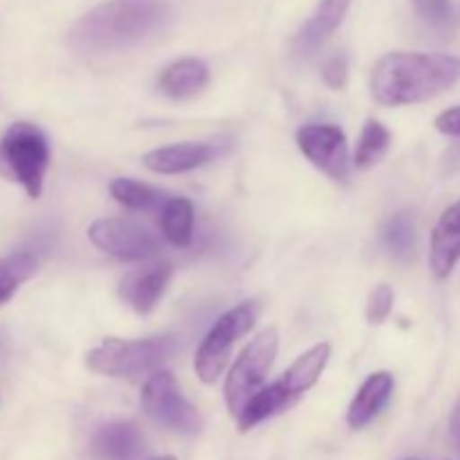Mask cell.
I'll return each instance as SVG.
<instances>
[{
  "instance_id": "25",
  "label": "cell",
  "mask_w": 460,
  "mask_h": 460,
  "mask_svg": "<svg viewBox=\"0 0 460 460\" xmlns=\"http://www.w3.org/2000/svg\"><path fill=\"white\" fill-rule=\"evenodd\" d=\"M323 81L332 90L344 88L346 81H349V61H346L344 54H335L332 58H328V63L323 66Z\"/></svg>"
},
{
  "instance_id": "26",
  "label": "cell",
  "mask_w": 460,
  "mask_h": 460,
  "mask_svg": "<svg viewBox=\"0 0 460 460\" xmlns=\"http://www.w3.org/2000/svg\"><path fill=\"white\" fill-rule=\"evenodd\" d=\"M436 128L449 137H460V106L449 108L436 117Z\"/></svg>"
},
{
  "instance_id": "21",
  "label": "cell",
  "mask_w": 460,
  "mask_h": 460,
  "mask_svg": "<svg viewBox=\"0 0 460 460\" xmlns=\"http://www.w3.org/2000/svg\"><path fill=\"white\" fill-rule=\"evenodd\" d=\"M391 146V133L385 124H380L377 119H368L364 124L362 135H359L358 148H355L353 164L358 169H371L373 164L382 160L386 155Z\"/></svg>"
},
{
  "instance_id": "3",
  "label": "cell",
  "mask_w": 460,
  "mask_h": 460,
  "mask_svg": "<svg viewBox=\"0 0 460 460\" xmlns=\"http://www.w3.org/2000/svg\"><path fill=\"white\" fill-rule=\"evenodd\" d=\"M331 344H317L310 350H305L301 358H296V362L279 377L272 385L263 386L254 398L247 402V407L243 409L241 416L236 418L238 429L245 434V431L254 429L256 425H261L268 418L279 416V413L288 411L305 391L313 389L317 385V380L322 377L323 368L331 362Z\"/></svg>"
},
{
  "instance_id": "7",
  "label": "cell",
  "mask_w": 460,
  "mask_h": 460,
  "mask_svg": "<svg viewBox=\"0 0 460 460\" xmlns=\"http://www.w3.org/2000/svg\"><path fill=\"white\" fill-rule=\"evenodd\" d=\"M259 314L261 305L256 301H245V304L236 305L229 313H225L223 317H218V322L209 328L202 344L198 346L196 364H193L198 377L205 385H214L218 380L220 373L227 367L232 349L245 332L254 328Z\"/></svg>"
},
{
  "instance_id": "2",
  "label": "cell",
  "mask_w": 460,
  "mask_h": 460,
  "mask_svg": "<svg viewBox=\"0 0 460 460\" xmlns=\"http://www.w3.org/2000/svg\"><path fill=\"white\" fill-rule=\"evenodd\" d=\"M460 81V58L452 54L391 52L376 63L371 94L382 106H411L447 93Z\"/></svg>"
},
{
  "instance_id": "28",
  "label": "cell",
  "mask_w": 460,
  "mask_h": 460,
  "mask_svg": "<svg viewBox=\"0 0 460 460\" xmlns=\"http://www.w3.org/2000/svg\"><path fill=\"white\" fill-rule=\"evenodd\" d=\"M155 460H175L173 456H162V458H155Z\"/></svg>"
},
{
  "instance_id": "11",
  "label": "cell",
  "mask_w": 460,
  "mask_h": 460,
  "mask_svg": "<svg viewBox=\"0 0 460 460\" xmlns=\"http://www.w3.org/2000/svg\"><path fill=\"white\" fill-rule=\"evenodd\" d=\"M171 277H173V268L169 263H151L146 268L133 270L121 279V301L139 314L153 313L169 288Z\"/></svg>"
},
{
  "instance_id": "1",
  "label": "cell",
  "mask_w": 460,
  "mask_h": 460,
  "mask_svg": "<svg viewBox=\"0 0 460 460\" xmlns=\"http://www.w3.org/2000/svg\"><path fill=\"white\" fill-rule=\"evenodd\" d=\"M173 22V7L162 0H108L70 27L67 45L85 57L130 52L162 39Z\"/></svg>"
},
{
  "instance_id": "9",
  "label": "cell",
  "mask_w": 460,
  "mask_h": 460,
  "mask_svg": "<svg viewBox=\"0 0 460 460\" xmlns=\"http://www.w3.org/2000/svg\"><path fill=\"white\" fill-rule=\"evenodd\" d=\"M88 238L97 250L119 261H148L160 254L157 238L130 218L94 220L88 229Z\"/></svg>"
},
{
  "instance_id": "16",
  "label": "cell",
  "mask_w": 460,
  "mask_h": 460,
  "mask_svg": "<svg viewBox=\"0 0 460 460\" xmlns=\"http://www.w3.org/2000/svg\"><path fill=\"white\" fill-rule=\"evenodd\" d=\"M209 84V67L200 58H180L171 66L164 67V72L157 79V88L169 99H191L200 94Z\"/></svg>"
},
{
  "instance_id": "27",
  "label": "cell",
  "mask_w": 460,
  "mask_h": 460,
  "mask_svg": "<svg viewBox=\"0 0 460 460\" xmlns=\"http://www.w3.org/2000/svg\"><path fill=\"white\" fill-rule=\"evenodd\" d=\"M449 431H452V440L460 452V400L452 411V420H449Z\"/></svg>"
},
{
  "instance_id": "6",
  "label": "cell",
  "mask_w": 460,
  "mask_h": 460,
  "mask_svg": "<svg viewBox=\"0 0 460 460\" xmlns=\"http://www.w3.org/2000/svg\"><path fill=\"white\" fill-rule=\"evenodd\" d=\"M277 328H265L245 346V350L229 368L227 380H225V402H227L229 413H234L236 418L241 416L247 402L263 389V382L272 368L274 359H277Z\"/></svg>"
},
{
  "instance_id": "12",
  "label": "cell",
  "mask_w": 460,
  "mask_h": 460,
  "mask_svg": "<svg viewBox=\"0 0 460 460\" xmlns=\"http://www.w3.org/2000/svg\"><path fill=\"white\" fill-rule=\"evenodd\" d=\"M220 153L218 144L211 142H184V144H171V146L155 148L148 151L142 157L144 166L153 173L162 175H175L187 173V171L200 169V166L209 164L216 160Z\"/></svg>"
},
{
  "instance_id": "17",
  "label": "cell",
  "mask_w": 460,
  "mask_h": 460,
  "mask_svg": "<svg viewBox=\"0 0 460 460\" xmlns=\"http://www.w3.org/2000/svg\"><path fill=\"white\" fill-rule=\"evenodd\" d=\"M93 452L102 460H133L144 452V436L135 422H111L94 434Z\"/></svg>"
},
{
  "instance_id": "13",
  "label": "cell",
  "mask_w": 460,
  "mask_h": 460,
  "mask_svg": "<svg viewBox=\"0 0 460 460\" xmlns=\"http://www.w3.org/2000/svg\"><path fill=\"white\" fill-rule=\"evenodd\" d=\"M350 3L353 0H319L317 12L304 22L299 34L292 40V48L299 57H308V54L317 52L344 22L346 13H349Z\"/></svg>"
},
{
  "instance_id": "4",
  "label": "cell",
  "mask_w": 460,
  "mask_h": 460,
  "mask_svg": "<svg viewBox=\"0 0 460 460\" xmlns=\"http://www.w3.org/2000/svg\"><path fill=\"white\" fill-rule=\"evenodd\" d=\"M178 350V337L155 335L146 340H117L106 337L85 355L93 373L108 377H139L160 371Z\"/></svg>"
},
{
  "instance_id": "18",
  "label": "cell",
  "mask_w": 460,
  "mask_h": 460,
  "mask_svg": "<svg viewBox=\"0 0 460 460\" xmlns=\"http://www.w3.org/2000/svg\"><path fill=\"white\" fill-rule=\"evenodd\" d=\"M160 225L166 241L175 247H189L193 241V205L187 198H171L162 207Z\"/></svg>"
},
{
  "instance_id": "19",
  "label": "cell",
  "mask_w": 460,
  "mask_h": 460,
  "mask_svg": "<svg viewBox=\"0 0 460 460\" xmlns=\"http://www.w3.org/2000/svg\"><path fill=\"white\" fill-rule=\"evenodd\" d=\"M111 196L115 198L119 205L128 207V209H135V211L162 209V207L173 198L166 191H160V189L148 187V184L137 182V180H130V178L112 180Z\"/></svg>"
},
{
  "instance_id": "23",
  "label": "cell",
  "mask_w": 460,
  "mask_h": 460,
  "mask_svg": "<svg viewBox=\"0 0 460 460\" xmlns=\"http://www.w3.org/2000/svg\"><path fill=\"white\" fill-rule=\"evenodd\" d=\"M418 16L434 30H447L454 25L452 0H413Z\"/></svg>"
},
{
  "instance_id": "14",
  "label": "cell",
  "mask_w": 460,
  "mask_h": 460,
  "mask_svg": "<svg viewBox=\"0 0 460 460\" xmlns=\"http://www.w3.org/2000/svg\"><path fill=\"white\" fill-rule=\"evenodd\" d=\"M460 261V202L445 209L431 232V270L447 279Z\"/></svg>"
},
{
  "instance_id": "5",
  "label": "cell",
  "mask_w": 460,
  "mask_h": 460,
  "mask_svg": "<svg viewBox=\"0 0 460 460\" xmlns=\"http://www.w3.org/2000/svg\"><path fill=\"white\" fill-rule=\"evenodd\" d=\"M49 157L48 135L30 121L12 124L0 139V175L21 184L34 200L43 193Z\"/></svg>"
},
{
  "instance_id": "20",
  "label": "cell",
  "mask_w": 460,
  "mask_h": 460,
  "mask_svg": "<svg viewBox=\"0 0 460 460\" xmlns=\"http://www.w3.org/2000/svg\"><path fill=\"white\" fill-rule=\"evenodd\" d=\"M39 270V261L31 252H13L0 259V305L9 304L18 288L30 281Z\"/></svg>"
},
{
  "instance_id": "8",
  "label": "cell",
  "mask_w": 460,
  "mask_h": 460,
  "mask_svg": "<svg viewBox=\"0 0 460 460\" xmlns=\"http://www.w3.org/2000/svg\"><path fill=\"white\" fill-rule=\"evenodd\" d=\"M142 409L155 425L182 436L202 429L200 411L180 394V386L169 371H155L142 389Z\"/></svg>"
},
{
  "instance_id": "15",
  "label": "cell",
  "mask_w": 460,
  "mask_h": 460,
  "mask_svg": "<svg viewBox=\"0 0 460 460\" xmlns=\"http://www.w3.org/2000/svg\"><path fill=\"white\" fill-rule=\"evenodd\" d=\"M394 386L395 382L391 373L377 371L373 376H368L367 382L355 394L349 413H346V420H349L350 429H364L373 418L380 416L382 409L389 404Z\"/></svg>"
},
{
  "instance_id": "24",
  "label": "cell",
  "mask_w": 460,
  "mask_h": 460,
  "mask_svg": "<svg viewBox=\"0 0 460 460\" xmlns=\"http://www.w3.org/2000/svg\"><path fill=\"white\" fill-rule=\"evenodd\" d=\"M394 301H395L394 288L386 286V283L377 286L376 290L368 295V304H367L368 323H373V326H380V323H385L386 319H389L391 310H394Z\"/></svg>"
},
{
  "instance_id": "10",
  "label": "cell",
  "mask_w": 460,
  "mask_h": 460,
  "mask_svg": "<svg viewBox=\"0 0 460 460\" xmlns=\"http://www.w3.org/2000/svg\"><path fill=\"white\" fill-rule=\"evenodd\" d=\"M299 151L335 182H346L350 175L349 142L340 126L308 124L296 133Z\"/></svg>"
},
{
  "instance_id": "22",
  "label": "cell",
  "mask_w": 460,
  "mask_h": 460,
  "mask_svg": "<svg viewBox=\"0 0 460 460\" xmlns=\"http://www.w3.org/2000/svg\"><path fill=\"white\" fill-rule=\"evenodd\" d=\"M382 241H385L386 252L395 259H407L416 245V229H413V220L407 214H395L394 218L386 223L385 232H382Z\"/></svg>"
}]
</instances>
